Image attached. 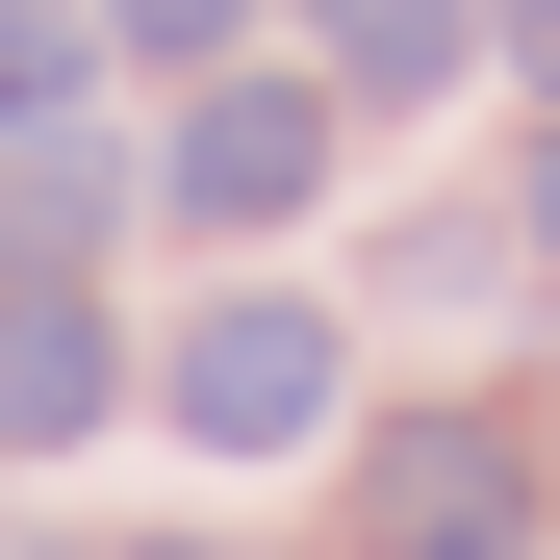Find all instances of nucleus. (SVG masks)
I'll return each mask as SVG.
<instances>
[{
    "instance_id": "nucleus-1",
    "label": "nucleus",
    "mask_w": 560,
    "mask_h": 560,
    "mask_svg": "<svg viewBox=\"0 0 560 560\" xmlns=\"http://www.w3.org/2000/svg\"><path fill=\"white\" fill-rule=\"evenodd\" d=\"M357 560H535V458L485 408H408L383 458H357Z\"/></svg>"
},
{
    "instance_id": "nucleus-2",
    "label": "nucleus",
    "mask_w": 560,
    "mask_h": 560,
    "mask_svg": "<svg viewBox=\"0 0 560 560\" xmlns=\"http://www.w3.org/2000/svg\"><path fill=\"white\" fill-rule=\"evenodd\" d=\"M178 433L205 458H306L331 433V306H205L178 331Z\"/></svg>"
},
{
    "instance_id": "nucleus-3",
    "label": "nucleus",
    "mask_w": 560,
    "mask_h": 560,
    "mask_svg": "<svg viewBox=\"0 0 560 560\" xmlns=\"http://www.w3.org/2000/svg\"><path fill=\"white\" fill-rule=\"evenodd\" d=\"M306 178H331V103H306V77H230V103L178 128V205H205V230H306Z\"/></svg>"
},
{
    "instance_id": "nucleus-4",
    "label": "nucleus",
    "mask_w": 560,
    "mask_h": 560,
    "mask_svg": "<svg viewBox=\"0 0 560 560\" xmlns=\"http://www.w3.org/2000/svg\"><path fill=\"white\" fill-rule=\"evenodd\" d=\"M103 383H128V331L77 306V280H0V458H77Z\"/></svg>"
},
{
    "instance_id": "nucleus-5",
    "label": "nucleus",
    "mask_w": 560,
    "mask_h": 560,
    "mask_svg": "<svg viewBox=\"0 0 560 560\" xmlns=\"http://www.w3.org/2000/svg\"><path fill=\"white\" fill-rule=\"evenodd\" d=\"M103 205H128V178L77 153V128H0V280H77V255H103Z\"/></svg>"
},
{
    "instance_id": "nucleus-6",
    "label": "nucleus",
    "mask_w": 560,
    "mask_h": 560,
    "mask_svg": "<svg viewBox=\"0 0 560 560\" xmlns=\"http://www.w3.org/2000/svg\"><path fill=\"white\" fill-rule=\"evenodd\" d=\"M306 26H331V77H357V103H433V77L485 51V0H306Z\"/></svg>"
},
{
    "instance_id": "nucleus-7",
    "label": "nucleus",
    "mask_w": 560,
    "mask_h": 560,
    "mask_svg": "<svg viewBox=\"0 0 560 560\" xmlns=\"http://www.w3.org/2000/svg\"><path fill=\"white\" fill-rule=\"evenodd\" d=\"M0 128H77V26L51 0H0Z\"/></svg>"
},
{
    "instance_id": "nucleus-8",
    "label": "nucleus",
    "mask_w": 560,
    "mask_h": 560,
    "mask_svg": "<svg viewBox=\"0 0 560 560\" xmlns=\"http://www.w3.org/2000/svg\"><path fill=\"white\" fill-rule=\"evenodd\" d=\"M103 26H128V51H230L255 0H103Z\"/></svg>"
},
{
    "instance_id": "nucleus-9",
    "label": "nucleus",
    "mask_w": 560,
    "mask_h": 560,
    "mask_svg": "<svg viewBox=\"0 0 560 560\" xmlns=\"http://www.w3.org/2000/svg\"><path fill=\"white\" fill-rule=\"evenodd\" d=\"M485 26H510V77H535V103H560V0H485Z\"/></svg>"
},
{
    "instance_id": "nucleus-10",
    "label": "nucleus",
    "mask_w": 560,
    "mask_h": 560,
    "mask_svg": "<svg viewBox=\"0 0 560 560\" xmlns=\"http://www.w3.org/2000/svg\"><path fill=\"white\" fill-rule=\"evenodd\" d=\"M535 255H560V153H535Z\"/></svg>"
},
{
    "instance_id": "nucleus-11",
    "label": "nucleus",
    "mask_w": 560,
    "mask_h": 560,
    "mask_svg": "<svg viewBox=\"0 0 560 560\" xmlns=\"http://www.w3.org/2000/svg\"><path fill=\"white\" fill-rule=\"evenodd\" d=\"M153 560H255V535H153Z\"/></svg>"
}]
</instances>
